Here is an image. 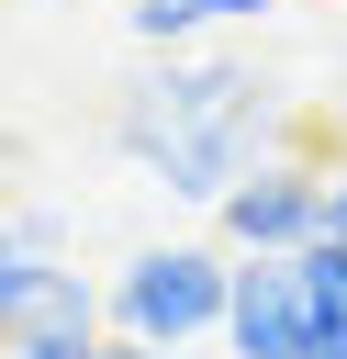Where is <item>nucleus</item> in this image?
I'll return each mask as SVG.
<instances>
[{"label":"nucleus","instance_id":"7ed1b4c3","mask_svg":"<svg viewBox=\"0 0 347 359\" xmlns=\"http://www.w3.org/2000/svg\"><path fill=\"white\" fill-rule=\"evenodd\" d=\"M67 325H101V280L67 258V224L56 213H11L0 224V337H67Z\"/></svg>","mask_w":347,"mask_h":359},{"label":"nucleus","instance_id":"0eeeda50","mask_svg":"<svg viewBox=\"0 0 347 359\" xmlns=\"http://www.w3.org/2000/svg\"><path fill=\"white\" fill-rule=\"evenodd\" d=\"M11 359H112V325H67V337H22Z\"/></svg>","mask_w":347,"mask_h":359},{"label":"nucleus","instance_id":"20e7f679","mask_svg":"<svg viewBox=\"0 0 347 359\" xmlns=\"http://www.w3.org/2000/svg\"><path fill=\"white\" fill-rule=\"evenodd\" d=\"M213 236L235 247V258H302L313 236H325V168H302V157H257L224 202H213Z\"/></svg>","mask_w":347,"mask_h":359},{"label":"nucleus","instance_id":"f257e3e1","mask_svg":"<svg viewBox=\"0 0 347 359\" xmlns=\"http://www.w3.org/2000/svg\"><path fill=\"white\" fill-rule=\"evenodd\" d=\"M257 123H269V79L235 67V56H190V45H168V67H146L112 101V146L134 168H157V191H179L201 213L269 157Z\"/></svg>","mask_w":347,"mask_h":359},{"label":"nucleus","instance_id":"9d476101","mask_svg":"<svg viewBox=\"0 0 347 359\" xmlns=\"http://www.w3.org/2000/svg\"><path fill=\"white\" fill-rule=\"evenodd\" d=\"M112 359H201V348H146V337H112Z\"/></svg>","mask_w":347,"mask_h":359},{"label":"nucleus","instance_id":"9b49d317","mask_svg":"<svg viewBox=\"0 0 347 359\" xmlns=\"http://www.w3.org/2000/svg\"><path fill=\"white\" fill-rule=\"evenodd\" d=\"M325 359H347V337H336V348H325Z\"/></svg>","mask_w":347,"mask_h":359},{"label":"nucleus","instance_id":"1a4fd4ad","mask_svg":"<svg viewBox=\"0 0 347 359\" xmlns=\"http://www.w3.org/2000/svg\"><path fill=\"white\" fill-rule=\"evenodd\" d=\"M257 11H291V0H213V22H257Z\"/></svg>","mask_w":347,"mask_h":359},{"label":"nucleus","instance_id":"6e6552de","mask_svg":"<svg viewBox=\"0 0 347 359\" xmlns=\"http://www.w3.org/2000/svg\"><path fill=\"white\" fill-rule=\"evenodd\" d=\"M325 236H347V168H325Z\"/></svg>","mask_w":347,"mask_h":359},{"label":"nucleus","instance_id":"39448f33","mask_svg":"<svg viewBox=\"0 0 347 359\" xmlns=\"http://www.w3.org/2000/svg\"><path fill=\"white\" fill-rule=\"evenodd\" d=\"M224 359H325V325H313V303H302V269H291V258H235Z\"/></svg>","mask_w":347,"mask_h":359},{"label":"nucleus","instance_id":"f8f14e48","mask_svg":"<svg viewBox=\"0 0 347 359\" xmlns=\"http://www.w3.org/2000/svg\"><path fill=\"white\" fill-rule=\"evenodd\" d=\"M0 359H11V337H0Z\"/></svg>","mask_w":347,"mask_h":359},{"label":"nucleus","instance_id":"f03ea898","mask_svg":"<svg viewBox=\"0 0 347 359\" xmlns=\"http://www.w3.org/2000/svg\"><path fill=\"white\" fill-rule=\"evenodd\" d=\"M224 303H235V247H201V236L134 247L101 280V325L112 337H146V348H213L224 337Z\"/></svg>","mask_w":347,"mask_h":359},{"label":"nucleus","instance_id":"423d86ee","mask_svg":"<svg viewBox=\"0 0 347 359\" xmlns=\"http://www.w3.org/2000/svg\"><path fill=\"white\" fill-rule=\"evenodd\" d=\"M123 22H134V45H157V56H168V45H190V34H213V0H134Z\"/></svg>","mask_w":347,"mask_h":359}]
</instances>
